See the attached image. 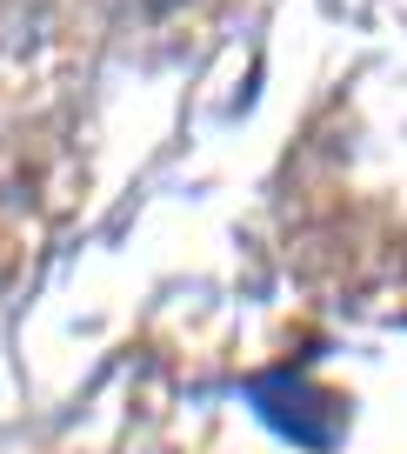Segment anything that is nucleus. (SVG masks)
<instances>
[{
    "label": "nucleus",
    "instance_id": "1",
    "mask_svg": "<svg viewBox=\"0 0 407 454\" xmlns=\"http://www.w3.org/2000/svg\"><path fill=\"white\" fill-rule=\"evenodd\" d=\"M154 7H174V0H154Z\"/></svg>",
    "mask_w": 407,
    "mask_h": 454
}]
</instances>
